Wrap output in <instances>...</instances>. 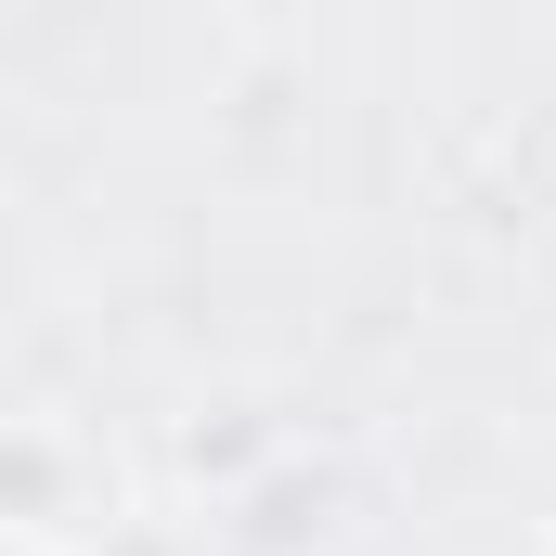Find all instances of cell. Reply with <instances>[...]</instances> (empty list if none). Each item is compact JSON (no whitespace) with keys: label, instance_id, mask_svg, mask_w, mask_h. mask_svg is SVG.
Listing matches in <instances>:
<instances>
[{"label":"cell","instance_id":"1","mask_svg":"<svg viewBox=\"0 0 556 556\" xmlns=\"http://www.w3.org/2000/svg\"><path fill=\"white\" fill-rule=\"evenodd\" d=\"M0 531L26 544H91L104 505H91V453L39 415H0Z\"/></svg>","mask_w":556,"mask_h":556},{"label":"cell","instance_id":"2","mask_svg":"<svg viewBox=\"0 0 556 556\" xmlns=\"http://www.w3.org/2000/svg\"><path fill=\"white\" fill-rule=\"evenodd\" d=\"M0 556H78V544H26V531H0Z\"/></svg>","mask_w":556,"mask_h":556}]
</instances>
